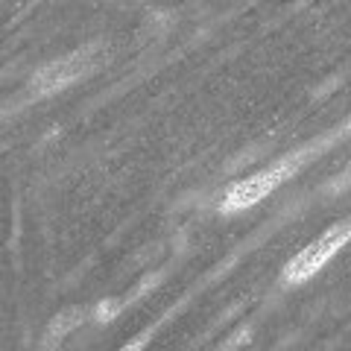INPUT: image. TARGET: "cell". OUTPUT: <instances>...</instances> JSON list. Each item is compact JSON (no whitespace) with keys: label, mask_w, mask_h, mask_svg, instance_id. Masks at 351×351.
<instances>
[{"label":"cell","mask_w":351,"mask_h":351,"mask_svg":"<svg viewBox=\"0 0 351 351\" xmlns=\"http://www.w3.org/2000/svg\"><path fill=\"white\" fill-rule=\"evenodd\" d=\"M82 319H85V311H80V307L62 311L59 316H53V322L47 328V339H50V343H59L62 337H68L71 331H76V328L82 325Z\"/></svg>","instance_id":"cell-4"},{"label":"cell","mask_w":351,"mask_h":351,"mask_svg":"<svg viewBox=\"0 0 351 351\" xmlns=\"http://www.w3.org/2000/svg\"><path fill=\"white\" fill-rule=\"evenodd\" d=\"M351 240V219L339 223L334 228H328L325 234H319L311 246H304L299 255H295L287 267H284V281L287 284H302L307 278H313L328 261H331L339 249Z\"/></svg>","instance_id":"cell-2"},{"label":"cell","mask_w":351,"mask_h":351,"mask_svg":"<svg viewBox=\"0 0 351 351\" xmlns=\"http://www.w3.org/2000/svg\"><path fill=\"white\" fill-rule=\"evenodd\" d=\"M117 311H120V304H117V302H112V299H106V302L97 304L94 316H97V319H100V322H108V319H112V316H117Z\"/></svg>","instance_id":"cell-5"},{"label":"cell","mask_w":351,"mask_h":351,"mask_svg":"<svg viewBox=\"0 0 351 351\" xmlns=\"http://www.w3.org/2000/svg\"><path fill=\"white\" fill-rule=\"evenodd\" d=\"M343 132H351V117L346 120V126H343Z\"/></svg>","instance_id":"cell-7"},{"label":"cell","mask_w":351,"mask_h":351,"mask_svg":"<svg viewBox=\"0 0 351 351\" xmlns=\"http://www.w3.org/2000/svg\"><path fill=\"white\" fill-rule=\"evenodd\" d=\"M302 161H304V152H295V156L281 158V161H276L267 170H258L255 176H246V179L234 182L232 188L223 193L219 211H223V214H237V211H246V208L258 205L261 199H267V196L276 191L278 184L287 182L290 176L302 167Z\"/></svg>","instance_id":"cell-1"},{"label":"cell","mask_w":351,"mask_h":351,"mask_svg":"<svg viewBox=\"0 0 351 351\" xmlns=\"http://www.w3.org/2000/svg\"><path fill=\"white\" fill-rule=\"evenodd\" d=\"M147 339H149V331H147V334H141V337H135V339H132V343H129L123 351H141V348L147 346Z\"/></svg>","instance_id":"cell-6"},{"label":"cell","mask_w":351,"mask_h":351,"mask_svg":"<svg viewBox=\"0 0 351 351\" xmlns=\"http://www.w3.org/2000/svg\"><path fill=\"white\" fill-rule=\"evenodd\" d=\"M85 56L88 53H73V56H64V59H56V62L44 64V68H38L29 80L32 94H38V97L56 94L62 88H68L71 82H76L88 68H91V59H85Z\"/></svg>","instance_id":"cell-3"}]
</instances>
